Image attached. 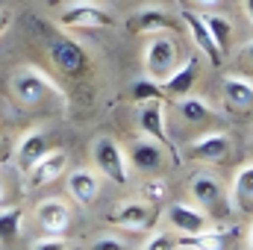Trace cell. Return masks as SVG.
I'll return each instance as SVG.
<instances>
[{
    "mask_svg": "<svg viewBox=\"0 0 253 250\" xmlns=\"http://www.w3.org/2000/svg\"><path fill=\"white\" fill-rule=\"evenodd\" d=\"M180 250H191V248H180Z\"/></svg>",
    "mask_w": 253,
    "mask_h": 250,
    "instance_id": "obj_38",
    "label": "cell"
},
{
    "mask_svg": "<svg viewBox=\"0 0 253 250\" xmlns=\"http://www.w3.org/2000/svg\"><path fill=\"white\" fill-rule=\"evenodd\" d=\"M91 159H94V168H97L100 177H106V180H112V183H118V186H124L126 180H129L126 153L115 138H109V135L94 138V144H91Z\"/></svg>",
    "mask_w": 253,
    "mask_h": 250,
    "instance_id": "obj_2",
    "label": "cell"
},
{
    "mask_svg": "<svg viewBox=\"0 0 253 250\" xmlns=\"http://www.w3.org/2000/svg\"><path fill=\"white\" fill-rule=\"evenodd\" d=\"M138 126L147 138H156L159 144H168V132H165V106L162 100H147L138 103Z\"/></svg>",
    "mask_w": 253,
    "mask_h": 250,
    "instance_id": "obj_17",
    "label": "cell"
},
{
    "mask_svg": "<svg viewBox=\"0 0 253 250\" xmlns=\"http://www.w3.org/2000/svg\"><path fill=\"white\" fill-rule=\"evenodd\" d=\"M12 94L24 103V106H36L42 103L47 94H59V88L47 80V74H42L39 68H21L12 74Z\"/></svg>",
    "mask_w": 253,
    "mask_h": 250,
    "instance_id": "obj_3",
    "label": "cell"
},
{
    "mask_svg": "<svg viewBox=\"0 0 253 250\" xmlns=\"http://www.w3.org/2000/svg\"><path fill=\"white\" fill-rule=\"evenodd\" d=\"M245 12H248V18H251V24H253V0H245Z\"/></svg>",
    "mask_w": 253,
    "mask_h": 250,
    "instance_id": "obj_34",
    "label": "cell"
},
{
    "mask_svg": "<svg viewBox=\"0 0 253 250\" xmlns=\"http://www.w3.org/2000/svg\"><path fill=\"white\" fill-rule=\"evenodd\" d=\"M112 24L115 18L106 9L91 6V3H77L59 15V27L65 30H91V27H112Z\"/></svg>",
    "mask_w": 253,
    "mask_h": 250,
    "instance_id": "obj_6",
    "label": "cell"
},
{
    "mask_svg": "<svg viewBox=\"0 0 253 250\" xmlns=\"http://www.w3.org/2000/svg\"><path fill=\"white\" fill-rule=\"evenodd\" d=\"M224 103L236 112L253 109V83L245 77H227L224 80Z\"/></svg>",
    "mask_w": 253,
    "mask_h": 250,
    "instance_id": "obj_19",
    "label": "cell"
},
{
    "mask_svg": "<svg viewBox=\"0 0 253 250\" xmlns=\"http://www.w3.org/2000/svg\"><path fill=\"white\" fill-rule=\"evenodd\" d=\"M230 197H233V203H239V209H253V165H245L236 174Z\"/></svg>",
    "mask_w": 253,
    "mask_h": 250,
    "instance_id": "obj_20",
    "label": "cell"
},
{
    "mask_svg": "<svg viewBox=\"0 0 253 250\" xmlns=\"http://www.w3.org/2000/svg\"><path fill=\"white\" fill-rule=\"evenodd\" d=\"M21 221H24V212L18 206L0 209V245H12L21 236Z\"/></svg>",
    "mask_w": 253,
    "mask_h": 250,
    "instance_id": "obj_23",
    "label": "cell"
},
{
    "mask_svg": "<svg viewBox=\"0 0 253 250\" xmlns=\"http://www.w3.org/2000/svg\"><path fill=\"white\" fill-rule=\"evenodd\" d=\"M33 250H68V242H65L62 236H47V239L36 242Z\"/></svg>",
    "mask_w": 253,
    "mask_h": 250,
    "instance_id": "obj_28",
    "label": "cell"
},
{
    "mask_svg": "<svg viewBox=\"0 0 253 250\" xmlns=\"http://www.w3.org/2000/svg\"><path fill=\"white\" fill-rule=\"evenodd\" d=\"M50 147H47V132L44 129H30V132H24V138L18 141V147H15V156H18V165L24 168V171H30L36 162H39V156H44Z\"/></svg>",
    "mask_w": 253,
    "mask_h": 250,
    "instance_id": "obj_18",
    "label": "cell"
},
{
    "mask_svg": "<svg viewBox=\"0 0 253 250\" xmlns=\"http://www.w3.org/2000/svg\"><path fill=\"white\" fill-rule=\"evenodd\" d=\"M203 21L209 24V30H212V36H215L218 47H221V50H227V44H230V36H233V24H230L227 18H218V15H206Z\"/></svg>",
    "mask_w": 253,
    "mask_h": 250,
    "instance_id": "obj_25",
    "label": "cell"
},
{
    "mask_svg": "<svg viewBox=\"0 0 253 250\" xmlns=\"http://www.w3.org/2000/svg\"><path fill=\"white\" fill-rule=\"evenodd\" d=\"M180 21L189 27V36L191 42L197 44V50H203V56L209 59V65H221L224 59V50L218 47V42H215V36H212V30H209V24L203 21V15H197V12H180Z\"/></svg>",
    "mask_w": 253,
    "mask_h": 250,
    "instance_id": "obj_8",
    "label": "cell"
},
{
    "mask_svg": "<svg viewBox=\"0 0 253 250\" xmlns=\"http://www.w3.org/2000/svg\"><path fill=\"white\" fill-rule=\"evenodd\" d=\"M189 3H194V6H215L218 0H189Z\"/></svg>",
    "mask_w": 253,
    "mask_h": 250,
    "instance_id": "obj_33",
    "label": "cell"
},
{
    "mask_svg": "<svg viewBox=\"0 0 253 250\" xmlns=\"http://www.w3.org/2000/svg\"><path fill=\"white\" fill-rule=\"evenodd\" d=\"M68 194L80 203V206H91L100 194V174L91 168H77L68 174Z\"/></svg>",
    "mask_w": 253,
    "mask_h": 250,
    "instance_id": "obj_14",
    "label": "cell"
},
{
    "mask_svg": "<svg viewBox=\"0 0 253 250\" xmlns=\"http://www.w3.org/2000/svg\"><path fill=\"white\" fill-rule=\"evenodd\" d=\"M165 197H168V183H165L162 177H150V180L141 183V200H147V203H162Z\"/></svg>",
    "mask_w": 253,
    "mask_h": 250,
    "instance_id": "obj_26",
    "label": "cell"
},
{
    "mask_svg": "<svg viewBox=\"0 0 253 250\" xmlns=\"http://www.w3.org/2000/svg\"><path fill=\"white\" fill-rule=\"evenodd\" d=\"M126 27L138 36H153V33H171L177 27V21L171 18V12L165 6H141L138 12H132Z\"/></svg>",
    "mask_w": 253,
    "mask_h": 250,
    "instance_id": "obj_9",
    "label": "cell"
},
{
    "mask_svg": "<svg viewBox=\"0 0 253 250\" xmlns=\"http://www.w3.org/2000/svg\"><path fill=\"white\" fill-rule=\"evenodd\" d=\"M165 224L177 233V236H197V233H206L212 230V221L206 212L194 209L189 203H168L165 209Z\"/></svg>",
    "mask_w": 253,
    "mask_h": 250,
    "instance_id": "obj_4",
    "label": "cell"
},
{
    "mask_svg": "<svg viewBox=\"0 0 253 250\" xmlns=\"http://www.w3.org/2000/svg\"><path fill=\"white\" fill-rule=\"evenodd\" d=\"M9 24H12V18H9V12H0V36L9 30Z\"/></svg>",
    "mask_w": 253,
    "mask_h": 250,
    "instance_id": "obj_31",
    "label": "cell"
},
{
    "mask_svg": "<svg viewBox=\"0 0 253 250\" xmlns=\"http://www.w3.org/2000/svg\"><path fill=\"white\" fill-rule=\"evenodd\" d=\"M227 236L218 230H206L197 236H180V248H191V250H224Z\"/></svg>",
    "mask_w": 253,
    "mask_h": 250,
    "instance_id": "obj_22",
    "label": "cell"
},
{
    "mask_svg": "<svg viewBox=\"0 0 253 250\" xmlns=\"http://www.w3.org/2000/svg\"><path fill=\"white\" fill-rule=\"evenodd\" d=\"M189 191H191V197H194V203H203V209H209V212H224L227 209V203H224V186L212 174H197L191 180Z\"/></svg>",
    "mask_w": 253,
    "mask_h": 250,
    "instance_id": "obj_12",
    "label": "cell"
},
{
    "mask_svg": "<svg viewBox=\"0 0 253 250\" xmlns=\"http://www.w3.org/2000/svg\"><path fill=\"white\" fill-rule=\"evenodd\" d=\"M177 109H180V118H183L186 124H203V121L212 118L209 103H206L203 97H191V94H186V97H180Z\"/></svg>",
    "mask_w": 253,
    "mask_h": 250,
    "instance_id": "obj_21",
    "label": "cell"
},
{
    "mask_svg": "<svg viewBox=\"0 0 253 250\" xmlns=\"http://www.w3.org/2000/svg\"><path fill=\"white\" fill-rule=\"evenodd\" d=\"M197 74H200V62H197V56H186V62H180L174 68V74L162 83V88H165V94H171V97H186L191 94V88H194V83H197Z\"/></svg>",
    "mask_w": 253,
    "mask_h": 250,
    "instance_id": "obj_16",
    "label": "cell"
},
{
    "mask_svg": "<svg viewBox=\"0 0 253 250\" xmlns=\"http://www.w3.org/2000/svg\"><path fill=\"white\" fill-rule=\"evenodd\" d=\"M91 250H129L121 242V239H112V236H106V239H97L94 245H91Z\"/></svg>",
    "mask_w": 253,
    "mask_h": 250,
    "instance_id": "obj_29",
    "label": "cell"
},
{
    "mask_svg": "<svg viewBox=\"0 0 253 250\" xmlns=\"http://www.w3.org/2000/svg\"><path fill=\"white\" fill-rule=\"evenodd\" d=\"M248 245H251V250H253V227H251V239H248Z\"/></svg>",
    "mask_w": 253,
    "mask_h": 250,
    "instance_id": "obj_36",
    "label": "cell"
},
{
    "mask_svg": "<svg viewBox=\"0 0 253 250\" xmlns=\"http://www.w3.org/2000/svg\"><path fill=\"white\" fill-rule=\"evenodd\" d=\"M186 159L194 162H209V165H218L230 156V138L224 132H206L200 138H194L191 144H186Z\"/></svg>",
    "mask_w": 253,
    "mask_h": 250,
    "instance_id": "obj_7",
    "label": "cell"
},
{
    "mask_svg": "<svg viewBox=\"0 0 253 250\" xmlns=\"http://www.w3.org/2000/svg\"><path fill=\"white\" fill-rule=\"evenodd\" d=\"M153 218H156V212L150 209L147 200H121L109 212V221L124 230H147L153 224Z\"/></svg>",
    "mask_w": 253,
    "mask_h": 250,
    "instance_id": "obj_10",
    "label": "cell"
},
{
    "mask_svg": "<svg viewBox=\"0 0 253 250\" xmlns=\"http://www.w3.org/2000/svg\"><path fill=\"white\" fill-rule=\"evenodd\" d=\"M77 3H88V0H77Z\"/></svg>",
    "mask_w": 253,
    "mask_h": 250,
    "instance_id": "obj_37",
    "label": "cell"
},
{
    "mask_svg": "<svg viewBox=\"0 0 253 250\" xmlns=\"http://www.w3.org/2000/svg\"><path fill=\"white\" fill-rule=\"evenodd\" d=\"M36 218H39V224H42L50 236H65V230L71 227V209H68V203L59 200V197L42 200L39 209H36Z\"/></svg>",
    "mask_w": 253,
    "mask_h": 250,
    "instance_id": "obj_15",
    "label": "cell"
},
{
    "mask_svg": "<svg viewBox=\"0 0 253 250\" xmlns=\"http://www.w3.org/2000/svg\"><path fill=\"white\" fill-rule=\"evenodd\" d=\"M141 250H180V236L177 233H156L147 239Z\"/></svg>",
    "mask_w": 253,
    "mask_h": 250,
    "instance_id": "obj_27",
    "label": "cell"
},
{
    "mask_svg": "<svg viewBox=\"0 0 253 250\" xmlns=\"http://www.w3.org/2000/svg\"><path fill=\"white\" fill-rule=\"evenodd\" d=\"M3 194H6V186H3V177H0V203H3Z\"/></svg>",
    "mask_w": 253,
    "mask_h": 250,
    "instance_id": "obj_35",
    "label": "cell"
},
{
    "mask_svg": "<svg viewBox=\"0 0 253 250\" xmlns=\"http://www.w3.org/2000/svg\"><path fill=\"white\" fill-rule=\"evenodd\" d=\"M242 59L253 65V42H251V44H245V47H242Z\"/></svg>",
    "mask_w": 253,
    "mask_h": 250,
    "instance_id": "obj_32",
    "label": "cell"
},
{
    "mask_svg": "<svg viewBox=\"0 0 253 250\" xmlns=\"http://www.w3.org/2000/svg\"><path fill=\"white\" fill-rule=\"evenodd\" d=\"M50 59L56 62V68L59 71H65V74H83L85 71V53H83V47L80 44H74L71 39H65V36H56L53 42H50Z\"/></svg>",
    "mask_w": 253,
    "mask_h": 250,
    "instance_id": "obj_13",
    "label": "cell"
},
{
    "mask_svg": "<svg viewBox=\"0 0 253 250\" xmlns=\"http://www.w3.org/2000/svg\"><path fill=\"white\" fill-rule=\"evenodd\" d=\"M180 65V53H177V42L171 39V33H153L147 47H144V71L150 80L165 83L174 68Z\"/></svg>",
    "mask_w": 253,
    "mask_h": 250,
    "instance_id": "obj_1",
    "label": "cell"
},
{
    "mask_svg": "<svg viewBox=\"0 0 253 250\" xmlns=\"http://www.w3.org/2000/svg\"><path fill=\"white\" fill-rule=\"evenodd\" d=\"M126 162L135 171H141V174H156L165 165V147L156 138H147V135L144 138H135L129 144V150H126Z\"/></svg>",
    "mask_w": 253,
    "mask_h": 250,
    "instance_id": "obj_5",
    "label": "cell"
},
{
    "mask_svg": "<svg viewBox=\"0 0 253 250\" xmlns=\"http://www.w3.org/2000/svg\"><path fill=\"white\" fill-rule=\"evenodd\" d=\"M9 153H12V141H9L6 135H0V162H6Z\"/></svg>",
    "mask_w": 253,
    "mask_h": 250,
    "instance_id": "obj_30",
    "label": "cell"
},
{
    "mask_svg": "<svg viewBox=\"0 0 253 250\" xmlns=\"http://www.w3.org/2000/svg\"><path fill=\"white\" fill-rule=\"evenodd\" d=\"M65 171H68V153L65 150H47L44 156H39V162L27 174H30V186H50Z\"/></svg>",
    "mask_w": 253,
    "mask_h": 250,
    "instance_id": "obj_11",
    "label": "cell"
},
{
    "mask_svg": "<svg viewBox=\"0 0 253 250\" xmlns=\"http://www.w3.org/2000/svg\"><path fill=\"white\" fill-rule=\"evenodd\" d=\"M132 100L135 103H147V100H165V88L162 83L144 77V80H135L132 83Z\"/></svg>",
    "mask_w": 253,
    "mask_h": 250,
    "instance_id": "obj_24",
    "label": "cell"
}]
</instances>
